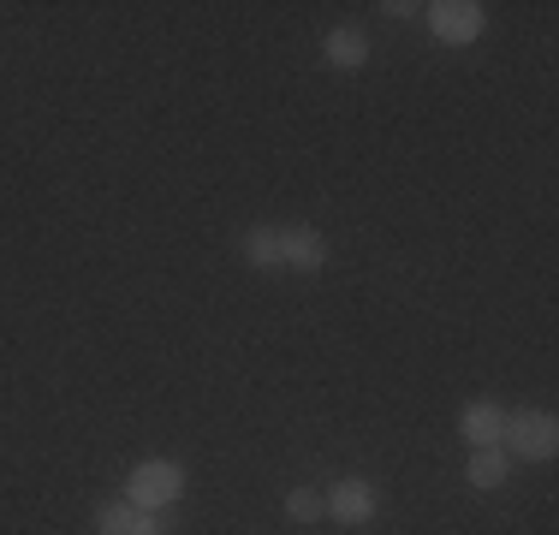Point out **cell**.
I'll return each instance as SVG.
<instances>
[{
    "label": "cell",
    "instance_id": "6da1fadb",
    "mask_svg": "<svg viewBox=\"0 0 559 535\" xmlns=\"http://www.w3.org/2000/svg\"><path fill=\"white\" fill-rule=\"evenodd\" d=\"M185 488H191V476H185L179 459H143L126 471V500L138 512H167V506L185 500Z\"/></svg>",
    "mask_w": 559,
    "mask_h": 535
},
{
    "label": "cell",
    "instance_id": "5b68a950",
    "mask_svg": "<svg viewBox=\"0 0 559 535\" xmlns=\"http://www.w3.org/2000/svg\"><path fill=\"white\" fill-rule=\"evenodd\" d=\"M238 257H245V268H257V274H280L286 268V226H274V221L250 226L238 238Z\"/></svg>",
    "mask_w": 559,
    "mask_h": 535
},
{
    "label": "cell",
    "instance_id": "3957f363",
    "mask_svg": "<svg viewBox=\"0 0 559 535\" xmlns=\"http://www.w3.org/2000/svg\"><path fill=\"white\" fill-rule=\"evenodd\" d=\"M423 12H429L435 43H447V48H471L476 36L488 31V12L476 7V0H435V7H423Z\"/></svg>",
    "mask_w": 559,
    "mask_h": 535
},
{
    "label": "cell",
    "instance_id": "52a82bcc",
    "mask_svg": "<svg viewBox=\"0 0 559 535\" xmlns=\"http://www.w3.org/2000/svg\"><path fill=\"white\" fill-rule=\"evenodd\" d=\"M500 428H506V411L500 405L471 399V405L459 411V440H464V447H500Z\"/></svg>",
    "mask_w": 559,
    "mask_h": 535
},
{
    "label": "cell",
    "instance_id": "277c9868",
    "mask_svg": "<svg viewBox=\"0 0 559 535\" xmlns=\"http://www.w3.org/2000/svg\"><path fill=\"white\" fill-rule=\"evenodd\" d=\"M322 506H328L334 524L364 530V524H376V518H381V488H369L364 476H345V482H334V488L322 494Z\"/></svg>",
    "mask_w": 559,
    "mask_h": 535
},
{
    "label": "cell",
    "instance_id": "30bf717a",
    "mask_svg": "<svg viewBox=\"0 0 559 535\" xmlns=\"http://www.w3.org/2000/svg\"><path fill=\"white\" fill-rule=\"evenodd\" d=\"M506 476H512V459H506L500 447H471V459H464V482H471L476 494L500 488Z\"/></svg>",
    "mask_w": 559,
    "mask_h": 535
},
{
    "label": "cell",
    "instance_id": "9c48e42d",
    "mask_svg": "<svg viewBox=\"0 0 559 535\" xmlns=\"http://www.w3.org/2000/svg\"><path fill=\"white\" fill-rule=\"evenodd\" d=\"M322 60L340 66V72H357V66L369 60V36L357 31V24H334V31L322 36Z\"/></svg>",
    "mask_w": 559,
    "mask_h": 535
},
{
    "label": "cell",
    "instance_id": "8fae6325",
    "mask_svg": "<svg viewBox=\"0 0 559 535\" xmlns=\"http://www.w3.org/2000/svg\"><path fill=\"white\" fill-rule=\"evenodd\" d=\"M286 518H292V524H322V518H328L322 494H316V488H292L286 494Z\"/></svg>",
    "mask_w": 559,
    "mask_h": 535
},
{
    "label": "cell",
    "instance_id": "7a4b0ae2",
    "mask_svg": "<svg viewBox=\"0 0 559 535\" xmlns=\"http://www.w3.org/2000/svg\"><path fill=\"white\" fill-rule=\"evenodd\" d=\"M500 452H506V459H524V464H548L559 452L554 411H512L506 428H500Z\"/></svg>",
    "mask_w": 559,
    "mask_h": 535
},
{
    "label": "cell",
    "instance_id": "8992f818",
    "mask_svg": "<svg viewBox=\"0 0 559 535\" xmlns=\"http://www.w3.org/2000/svg\"><path fill=\"white\" fill-rule=\"evenodd\" d=\"M328 257H334L328 233H316V226H286V268L292 274H322Z\"/></svg>",
    "mask_w": 559,
    "mask_h": 535
},
{
    "label": "cell",
    "instance_id": "ba28073f",
    "mask_svg": "<svg viewBox=\"0 0 559 535\" xmlns=\"http://www.w3.org/2000/svg\"><path fill=\"white\" fill-rule=\"evenodd\" d=\"M96 535H167L155 524V512H138L131 500H108L96 512Z\"/></svg>",
    "mask_w": 559,
    "mask_h": 535
}]
</instances>
